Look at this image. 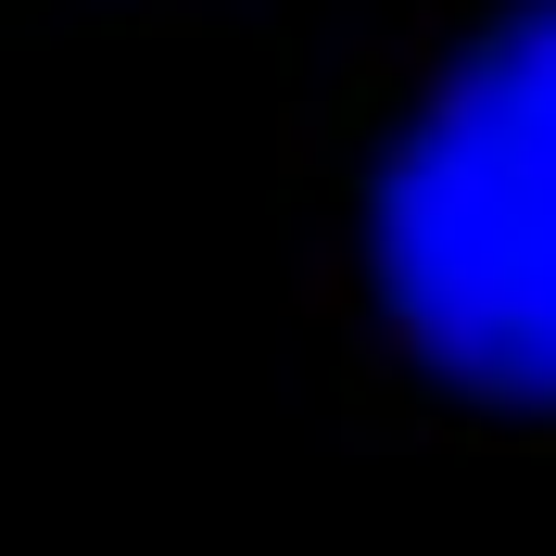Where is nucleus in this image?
Listing matches in <instances>:
<instances>
[{"instance_id":"f257e3e1","label":"nucleus","mask_w":556,"mask_h":556,"mask_svg":"<svg viewBox=\"0 0 556 556\" xmlns=\"http://www.w3.org/2000/svg\"><path fill=\"white\" fill-rule=\"evenodd\" d=\"M380 266L443 367L556 392V0L430 89L380 177Z\"/></svg>"}]
</instances>
